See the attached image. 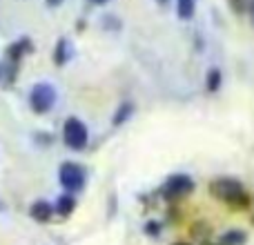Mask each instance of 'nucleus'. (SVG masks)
I'll return each mask as SVG.
<instances>
[{
  "label": "nucleus",
  "instance_id": "f257e3e1",
  "mask_svg": "<svg viewBox=\"0 0 254 245\" xmlns=\"http://www.w3.org/2000/svg\"><path fill=\"white\" fill-rule=\"evenodd\" d=\"M210 194L216 201H223L225 205H230V210H248L250 205V196L237 179H228V176L214 179L210 183Z\"/></svg>",
  "mask_w": 254,
  "mask_h": 245
},
{
  "label": "nucleus",
  "instance_id": "f03ea898",
  "mask_svg": "<svg viewBox=\"0 0 254 245\" xmlns=\"http://www.w3.org/2000/svg\"><path fill=\"white\" fill-rule=\"evenodd\" d=\"M194 189V179L188 174H172L167 181H163V185L158 187V194H161L165 201H179V198L192 194Z\"/></svg>",
  "mask_w": 254,
  "mask_h": 245
},
{
  "label": "nucleus",
  "instance_id": "7ed1b4c3",
  "mask_svg": "<svg viewBox=\"0 0 254 245\" xmlns=\"http://www.w3.org/2000/svg\"><path fill=\"white\" fill-rule=\"evenodd\" d=\"M63 140H65V145L69 149H76V152L85 149L89 143L87 125L80 119H76V116H69L65 121V125H63Z\"/></svg>",
  "mask_w": 254,
  "mask_h": 245
},
{
  "label": "nucleus",
  "instance_id": "20e7f679",
  "mask_svg": "<svg viewBox=\"0 0 254 245\" xmlns=\"http://www.w3.org/2000/svg\"><path fill=\"white\" fill-rule=\"evenodd\" d=\"M56 105V89L49 83H36L29 89V107L36 114H47Z\"/></svg>",
  "mask_w": 254,
  "mask_h": 245
},
{
  "label": "nucleus",
  "instance_id": "39448f33",
  "mask_svg": "<svg viewBox=\"0 0 254 245\" xmlns=\"http://www.w3.org/2000/svg\"><path fill=\"white\" fill-rule=\"evenodd\" d=\"M58 181H61L63 189H67V194L80 192L85 187V181H87V174H85V167L78 165V163H63L61 170H58Z\"/></svg>",
  "mask_w": 254,
  "mask_h": 245
},
{
  "label": "nucleus",
  "instance_id": "423d86ee",
  "mask_svg": "<svg viewBox=\"0 0 254 245\" xmlns=\"http://www.w3.org/2000/svg\"><path fill=\"white\" fill-rule=\"evenodd\" d=\"M54 214H56V210H54V205L49 201H36V203H31V207H29V216L34 221H38V223L52 221Z\"/></svg>",
  "mask_w": 254,
  "mask_h": 245
},
{
  "label": "nucleus",
  "instance_id": "0eeeda50",
  "mask_svg": "<svg viewBox=\"0 0 254 245\" xmlns=\"http://www.w3.org/2000/svg\"><path fill=\"white\" fill-rule=\"evenodd\" d=\"M69 58H71V43L67 38H61L56 43V49H54V62L58 67H63L65 62H69Z\"/></svg>",
  "mask_w": 254,
  "mask_h": 245
},
{
  "label": "nucleus",
  "instance_id": "6e6552de",
  "mask_svg": "<svg viewBox=\"0 0 254 245\" xmlns=\"http://www.w3.org/2000/svg\"><path fill=\"white\" fill-rule=\"evenodd\" d=\"M54 210L61 216H69L71 212L76 210V198L71 196V194H63V196H58V201L54 203Z\"/></svg>",
  "mask_w": 254,
  "mask_h": 245
},
{
  "label": "nucleus",
  "instance_id": "1a4fd4ad",
  "mask_svg": "<svg viewBox=\"0 0 254 245\" xmlns=\"http://www.w3.org/2000/svg\"><path fill=\"white\" fill-rule=\"evenodd\" d=\"M248 241V234L243 230H228V232L221 234L219 245H243Z\"/></svg>",
  "mask_w": 254,
  "mask_h": 245
},
{
  "label": "nucleus",
  "instance_id": "9d476101",
  "mask_svg": "<svg viewBox=\"0 0 254 245\" xmlns=\"http://www.w3.org/2000/svg\"><path fill=\"white\" fill-rule=\"evenodd\" d=\"M196 11V0H176V13L181 20H192Z\"/></svg>",
  "mask_w": 254,
  "mask_h": 245
},
{
  "label": "nucleus",
  "instance_id": "9b49d317",
  "mask_svg": "<svg viewBox=\"0 0 254 245\" xmlns=\"http://www.w3.org/2000/svg\"><path fill=\"white\" fill-rule=\"evenodd\" d=\"M131 114H134V103H131V101H125L123 105H121L119 110H116L114 119H112V125H114V127L123 125L127 119H131Z\"/></svg>",
  "mask_w": 254,
  "mask_h": 245
},
{
  "label": "nucleus",
  "instance_id": "f8f14e48",
  "mask_svg": "<svg viewBox=\"0 0 254 245\" xmlns=\"http://www.w3.org/2000/svg\"><path fill=\"white\" fill-rule=\"evenodd\" d=\"M210 234H212V228L207 223H201V221H198V223L192 225V237L194 239H201V243L207 241V239H210Z\"/></svg>",
  "mask_w": 254,
  "mask_h": 245
},
{
  "label": "nucleus",
  "instance_id": "ddd939ff",
  "mask_svg": "<svg viewBox=\"0 0 254 245\" xmlns=\"http://www.w3.org/2000/svg\"><path fill=\"white\" fill-rule=\"evenodd\" d=\"M221 71L219 69H210L207 71V78H205V83H207V92H219L221 89Z\"/></svg>",
  "mask_w": 254,
  "mask_h": 245
},
{
  "label": "nucleus",
  "instance_id": "4468645a",
  "mask_svg": "<svg viewBox=\"0 0 254 245\" xmlns=\"http://www.w3.org/2000/svg\"><path fill=\"white\" fill-rule=\"evenodd\" d=\"M143 232L147 234V237H158V234H161V223H158V221H147Z\"/></svg>",
  "mask_w": 254,
  "mask_h": 245
},
{
  "label": "nucleus",
  "instance_id": "2eb2a0df",
  "mask_svg": "<svg viewBox=\"0 0 254 245\" xmlns=\"http://www.w3.org/2000/svg\"><path fill=\"white\" fill-rule=\"evenodd\" d=\"M45 2H47V7H61L65 0H45Z\"/></svg>",
  "mask_w": 254,
  "mask_h": 245
},
{
  "label": "nucleus",
  "instance_id": "dca6fc26",
  "mask_svg": "<svg viewBox=\"0 0 254 245\" xmlns=\"http://www.w3.org/2000/svg\"><path fill=\"white\" fill-rule=\"evenodd\" d=\"M154 2H156L158 7H167V4H170V0H154Z\"/></svg>",
  "mask_w": 254,
  "mask_h": 245
},
{
  "label": "nucleus",
  "instance_id": "f3484780",
  "mask_svg": "<svg viewBox=\"0 0 254 245\" xmlns=\"http://www.w3.org/2000/svg\"><path fill=\"white\" fill-rule=\"evenodd\" d=\"M89 2H92V4H107L110 0H89Z\"/></svg>",
  "mask_w": 254,
  "mask_h": 245
},
{
  "label": "nucleus",
  "instance_id": "a211bd4d",
  "mask_svg": "<svg viewBox=\"0 0 254 245\" xmlns=\"http://www.w3.org/2000/svg\"><path fill=\"white\" fill-rule=\"evenodd\" d=\"M172 245H190V243H185V241H176V243H172Z\"/></svg>",
  "mask_w": 254,
  "mask_h": 245
},
{
  "label": "nucleus",
  "instance_id": "6ab92c4d",
  "mask_svg": "<svg viewBox=\"0 0 254 245\" xmlns=\"http://www.w3.org/2000/svg\"><path fill=\"white\" fill-rule=\"evenodd\" d=\"M201 245H219V243H210V241H203Z\"/></svg>",
  "mask_w": 254,
  "mask_h": 245
},
{
  "label": "nucleus",
  "instance_id": "aec40b11",
  "mask_svg": "<svg viewBox=\"0 0 254 245\" xmlns=\"http://www.w3.org/2000/svg\"><path fill=\"white\" fill-rule=\"evenodd\" d=\"M252 223H254V216H252Z\"/></svg>",
  "mask_w": 254,
  "mask_h": 245
}]
</instances>
